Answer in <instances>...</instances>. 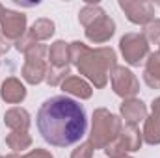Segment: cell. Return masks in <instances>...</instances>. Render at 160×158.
<instances>
[{
	"instance_id": "1",
	"label": "cell",
	"mask_w": 160,
	"mask_h": 158,
	"mask_svg": "<svg viewBox=\"0 0 160 158\" xmlns=\"http://www.w3.org/2000/svg\"><path fill=\"white\" fill-rule=\"evenodd\" d=\"M36 125L41 138L52 147H71L86 136L88 117L82 104L65 95H56L41 104Z\"/></svg>"
},
{
	"instance_id": "2",
	"label": "cell",
	"mask_w": 160,
	"mask_h": 158,
	"mask_svg": "<svg viewBox=\"0 0 160 158\" xmlns=\"http://www.w3.org/2000/svg\"><path fill=\"white\" fill-rule=\"evenodd\" d=\"M82 75H86L97 87L108 84V71L116 67V52L108 47L102 48H86L75 62Z\"/></svg>"
},
{
	"instance_id": "3",
	"label": "cell",
	"mask_w": 160,
	"mask_h": 158,
	"mask_svg": "<svg viewBox=\"0 0 160 158\" xmlns=\"http://www.w3.org/2000/svg\"><path fill=\"white\" fill-rule=\"evenodd\" d=\"M121 119L110 114L104 108L93 112V125H91V145L95 149H106L112 141H116L121 134Z\"/></svg>"
},
{
	"instance_id": "4",
	"label": "cell",
	"mask_w": 160,
	"mask_h": 158,
	"mask_svg": "<svg viewBox=\"0 0 160 158\" xmlns=\"http://www.w3.org/2000/svg\"><path fill=\"white\" fill-rule=\"evenodd\" d=\"M45 45L36 43L28 52H26V63L22 67V77L30 84H39L47 78V63H45Z\"/></svg>"
},
{
	"instance_id": "5",
	"label": "cell",
	"mask_w": 160,
	"mask_h": 158,
	"mask_svg": "<svg viewBox=\"0 0 160 158\" xmlns=\"http://www.w3.org/2000/svg\"><path fill=\"white\" fill-rule=\"evenodd\" d=\"M121 52L125 56V62L130 63V65H140L143 62V58L149 54V45L143 36L140 34H127L123 36L119 41Z\"/></svg>"
},
{
	"instance_id": "6",
	"label": "cell",
	"mask_w": 160,
	"mask_h": 158,
	"mask_svg": "<svg viewBox=\"0 0 160 158\" xmlns=\"http://www.w3.org/2000/svg\"><path fill=\"white\" fill-rule=\"evenodd\" d=\"M112 78V87L119 97H134L140 91V84L138 78L134 77L132 71L125 69V67H114V71L110 73Z\"/></svg>"
},
{
	"instance_id": "7",
	"label": "cell",
	"mask_w": 160,
	"mask_h": 158,
	"mask_svg": "<svg viewBox=\"0 0 160 158\" xmlns=\"http://www.w3.org/2000/svg\"><path fill=\"white\" fill-rule=\"evenodd\" d=\"M121 9L127 13L128 21L134 24H145L153 21L155 17V7L151 2H138V0H119Z\"/></svg>"
},
{
	"instance_id": "8",
	"label": "cell",
	"mask_w": 160,
	"mask_h": 158,
	"mask_svg": "<svg viewBox=\"0 0 160 158\" xmlns=\"http://www.w3.org/2000/svg\"><path fill=\"white\" fill-rule=\"evenodd\" d=\"M2 22V34L8 39H21L24 36V28H26V15L17 13V11H9L4 9V15L0 19Z\"/></svg>"
},
{
	"instance_id": "9",
	"label": "cell",
	"mask_w": 160,
	"mask_h": 158,
	"mask_svg": "<svg viewBox=\"0 0 160 158\" xmlns=\"http://www.w3.org/2000/svg\"><path fill=\"white\" fill-rule=\"evenodd\" d=\"M114 32H116V22L104 13L86 28V37L93 43H104L114 36Z\"/></svg>"
},
{
	"instance_id": "10",
	"label": "cell",
	"mask_w": 160,
	"mask_h": 158,
	"mask_svg": "<svg viewBox=\"0 0 160 158\" xmlns=\"http://www.w3.org/2000/svg\"><path fill=\"white\" fill-rule=\"evenodd\" d=\"M121 116L125 117L127 125H138L140 121H143L147 116L145 104L138 99H128L121 104Z\"/></svg>"
},
{
	"instance_id": "11",
	"label": "cell",
	"mask_w": 160,
	"mask_h": 158,
	"mask_svg": "<svg viewBox=\"0 0 160 158\" xmlns=\"http://www.w3.org/2000/svg\"><path fill=\"white\" fill-rule=\"evenodd\" d=\"M4 123H6V126H9L13 130L26 132V128L30 126V114L24 108H11L6 112Z\"/></svg>"
},
{
	"instance_id": "12",
	"label": "cell",
	"mask_w": 160,
	"mask_h": 158,
	"mask_svg": "<svg viewBox=\"0 0 160 158\" xmlns=\"http://www.w3.org/2000/svg\"><path fill=\"white\" fill-rule=\"evenodd\" d=\"M24 97H26V89H24V86H22L17 78L11 77V78H8L2 84V99H4L6 102L17 104V102H21Z\"/></svg>"
},
{
	"instance_id": "13",
	"label": "cell",
	"mask_w": 160,
	"mask_h": 158,
	"mask_svg": "<svg viewBox=\"0 0 160 158\" xmlns=\"http://www.w3.org/2000/svg\"><path fill=\"white\" fill-rule=\"evenodd\" d=\"M119 141L121 145L125 147V151H138L142 147V132L138 130L136 125H125L121 128L119 134Z\"/></svg>"
},
{
	"instance_id": "14",
	"label": "cell",
	"mask_w": 160,
	"mask_h": 158,
	"mask_svg": "<svg viewBox=\"0 0 160 158\" xmlns=\"http://www.w3.org/2000/svg\"><path fill=\"white\" fill-rule=\"evenodd\" d=\"M143 80L149 87H160V50L155 54H149L147 58V65H145V73Z\"/></svg>"
},
{
	"instance_id": "15",
	"label": "cell",
	"mask_w": 160,
	"mask_h": 158,
	"mask_svg": "<svg viewBox=\"0 0 160 158\" xmlns=\"http://www.w3.org/2000/svg\"><path fill=\"white\" fill-rule=\"evenodd\" d=\"M62 89L65 93H71L75 97H80V99H89L91 97L89 84L84 82L80 77H69V78H65V82L62 84Z\"/></svg>"
},
{
	"instance_id": "16",
	"label": "cell",
	"mask_w": 160,
	"mask_h": 158,
	"mask_svg": "<svg viewBox=\"0 0 160 158\" xmlns=\"http://www.w3.org/2000/svg\"><path fill=\"white\" fill-rule=\"evenodd\" d=\"M48 60H50V63L54 67H67V62H69V45L65 41H56L54 45H50Z\"/></svg>"
},
{
	"instance_id": "17",
	"label": "cell",
	"mask_w": 160,
	"mask_h": 158,
	"mask_svg": "<svg viewBox=\"0 0 160 158\" xmlns=\"http://www.w3.org/2000/svg\"><path fill=\"white\" fill-rule=\"evenodd\" d=\"M145 128H143V138L149 145L160 143V116L153 114L151 117H145Z\"/></svg>"
},
{
	"instance_id": "18",
	"label": "cell",
	"mask_w": 160,
	"mask_h": 158,
	"mask_svg": "<svg viewBox=\"0 0 160 158\" xmlns=\"http://www.w3.org/2000/svg\"><path fill=\"white\" fill-rule=\"evenodd\" d=\"M6 143L9 145V149H13L15 153L19 151H24L32 145V138L26 134V132H21V130H13L8 138H6Z\"/></svg>"
},
{
	"instance_id": "19",
	"label": "cell",
	"mask_w": 160,
	"mask_h": 158,
	"mask_svg": "<svg viewBox=\"0 0 160 158\" xmlns=\"http://www.w3.org/2000/svg\"><path fill=\"white\" fill-rule=\"evenodd\" d=\"M54 34V22L50 19H38L30 30V36L34 39H48Z\"/></svg>"
},
{
	"instance_id": "20",
	"label": "cell",
	"mask_w": 160,
	"mask_h": 158,
	"mask_svg": "<svg viewBox=\"0 0 160 158\" xmlns=\"http://www.w3.org/2000/svg\"><path fill=\"white\" fill-rule=\"evenodd\" d=\"M104 15V11L99 7V6H93V4H86L84 7H82V11H80L78 15V21L80 24L84 26V28H88L91 22H95L99 17H102Z\"/></svg>"
},
{
	"instance_id": "21",
	"label": "cell",
	"mask_w": 160,
	"mask_h": 158,
	"mask_svg": "<svg viewBox=\"0 0 160 158\" xmlns=\"http://www.w3.org/2000/svg\"><path fill=\"white\" fill-rule=\"evenodd\" d=\"M65 78H69V67H50L45 80L50 86H58V84H63Z\"/></svg>"
},
{
	"instance_id": "22",
	"label": "cell",
	"mask_w": 160,
	"mask_h": 158,
	"mask_svg": "<svg viewBox=\"0 0 160 158\" xmlns=\"http://www.w3.org/2000/svg\"><path fill=\"white\" fill-rule=\"evenodd\" d=\"M143 37L145 41H153V43H160V19H155V21H151L147 26H145V30H143Z\"/></svg>"
},
{
	"instance_id": "23",
	"label": "cell",
	"mask_w": 160,
	"mask_h": 158,
	"mask_svg": "<svg viewBox=\"0 0 160 158\" xmlns=\"http://www.w3.org/2000/svg\"><path fill=\"white\" fill-rule=\"evenodd\" d=\"M91 156H93V145H91V141H84L78 149H75L73 155H71V158H91Z\"/></svg>"
},
{
	"instance_id": "24",
	"label": "cell",
	"mask_w": 160,
	"mask_h": 158,
	"mask_svg": "<svg viewBox=\"0 0 160 158\" xmlns=\"http://www.w3.org/2000/svg\"><path fill=\"white\" fill-rule=\"evenodd\" d=\"M34 45H36V39H34L30 34H24L21 39H17V43H15L17 50H19V52H24V54H26V52H28Z\"/></svg>"
},
{
	"instance_id": "25",
	"label": "cell",
	"mask_w": 160,
	"mask_h": 158,
	"mask_svg": "<svg viewBox=\"0 0 160 158\" xmlns=\"http://www.w3.org/2000/svg\"><path fill=\"white\" fill-rule=\"evenodd\" d=\"M24 158H54L48 151H45V149H34L32 153H28Z\"/></svg>"
},
{
	"instance_id": "26",
	"label": "cell",
	"mask_w": 160,
	"mask_h": 158,
	"mask_svg": "<svg viewBox=\"0 0 160 158\" xmlns=\"http://www.w3.org/2000/svg\"><path fill=\"white\" fill-rule=\"evenodd\" d=\"M9 50V41H8V37L0 32V54H4V52H8Z\"/></svg>"
},
{
	"instance_id": "27",
	"label": "cell",
	"mask_w": 160,
	"mask_h": 158,
	"mask_svg": "<svg viewBox=\"0 0 160 158\" xmlns=\"http://www.w3.org/2000/svg\"><path fill=\"white\" fill-rule=\"evenodd\" d=\"M153 114H157V116H160V97H158V99H155V101H153Z\"/></svg>"
},
{
	"instance_id": "28",
	"label": "cell",
	"mask_w": 160,
	"mask_h": 158,
	"mask_svg": "<svg viewBox=\"0 0 160 158\" xmlns=\"http://www.w3.org/2000/svg\"><path fill=\"white\" fill-rule=\"evenodd\" d=\"M4 9H6V7H4V6L0 4V19H2V15H4Z\"/></svg>"
},
{
	"instance_id": "29",
	"label": "cell",
	"mask_w": 160,
	"mask_h": 158,
	"mask_svg": "<svg viewBox=\"0 0 160 158\" xmlns=\"http://www.w3.org/2000/svg\"><path fill=\"white\" fill-rule=\"evenodd\" d=\"M6 158H21V156H17V155L13 153V155H9V156H6Z\"/></svg>"
},
{
	"instance_id": "30",
	"label": "cell",
	"mask_w": 160,
	"mask_h": 158,
	"mask_svg": "<svg viewBox=\"0 0 160 158\" xmlns=\"http://www.w3.org/2000/svg\"><path fill=\"white\" fill-rule=\"evenodd\" d=\"M125 158H130V156H125Z\"/></svg>"
},
{
	"instance_id": "31",
	"label": "cell",
	"mask_w": 160,
	"mask_h": 158,
	"mask_svg": "<svg viewBox=\"0 0 160 158\" xmlns=\"http://www.w3.org/2000/svg\"><path fill=\"white\" fill-rule=\"evenodd\" d=\"M0 158H2V156H0Z\"/></svg>"
}]
</instances>
